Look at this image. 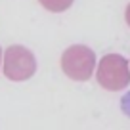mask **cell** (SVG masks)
Returning a JSON list of instances; mask_svg holds the SVG:
<instances>
[{
    "instance_id": "cell-1",
    "label": "cell",
    "mask_w": 130,
    "mask_h": 130,
    "mask_svg": "<svg viewBox=\"0 0 130 130\" xmlns=\"http://www.w3.org/2000/svg\"><path fill=\"white\" fill-rule=\"evenodd\" d=\"M94 54L86 46H71L61 57V67L65 75L75 80H84L92 73Z\"/></svg>"
}]
</instances>
